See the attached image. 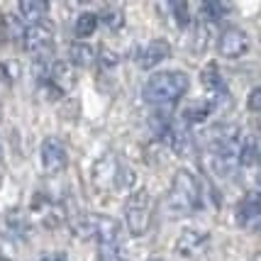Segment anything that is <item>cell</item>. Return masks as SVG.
Masks as SVG:
<instances>
[{
	"instance_id": "603a6c76",
	"label": "cell",
	"mask_w": 261,
	"mask_h": 261,
	"mask_svg": "<svg viewBox=\"0 0 261 261\" xmlns=\"http://www.w3.org/2000/svg\"><path fill=\"white\" fill-rule=\"evenodd\" d=\"M42 261H68L66 254H61V251H54V254H46L42 256Z\"/></svg>"
},
{
	"instance_id": "cb8c5ba5",
	"label": "cell",
	"mask_w": 261,
	"mask_h": 261,
	"mask_svg": "<svg viewBox=\"0 0 261 261\" xmlns=\"http://www.w3.org/2000/svg\"><path fill=\"white\" fill-rule=\"evenodd\" d=\"M249 229H254L256 234H261V217H256V220L251 222V225H249Z\"/></svg>"
},
{
	"instance_id": "2e32d148",
	"label": "cell",
	"mask_w": 261,
	"mask_h": 261,
	"mask_svg": "<svg viewBox=\"0 0 261 261\" xmlns=\"http://www.w3.org/2000/svg\"><path fill=\"white\" fill-rule=\"evenodd\" d=\"M137 181V176H135V171L129 169L127 164H117V171H115V181H113V188L117 191V193H127L132 186H135Z\"/></svg>"
},
{
	"instance_id": "d6986e66",
	"label": "cell",
	"mask_w": 261,
	"mask_h": 261,
	"mask_svg": "<svg viewBox=\"0 0 261 261\" xmlns=\"http://www.w3.org/2000/svg\"><path fill=\"white\" fill-rule=\"evenodd\" d=\"M200 15L207 22H217V20H222L227 15V5L225 3H203L200 5Z\"/></svg>"
},
{
	"instance_id": "30bf717a",
	"label": "cell",
	"mask_w": 261,
	"mask_h": 261,
	"mask_svg": "<svg viewBox=\"0 0 261 261\" xmlns=\"http://www.w3.org/2000/svg\"><path fill=\"white\" fill-rule=\"evenodd\" d=\"M256 217H261V195L259 193L244 195L242 203L237 205V222L242 227H249Z\"/></svg>"
},
{
	"instance_id": "e0dca14e",
	"label": "cell",
	"mask_w": 261,
	"mask_h": 261,
	"mask_svg": "<svg viewBox=\"0 0 261 261\" xmlns=\"http://www.w3.org/2000/svg\"><path fill=\"white\" fill-rule=\"evenodd\" d=\"M100 20L105 22L108 30L117 32V30H122V24H125V12L120 10L117 5H108V8L100 12Z\"/></svg>"
},
{
	"instance_id": "44dd1931",
	"label": "cell",
	"mask_w": 261,
	"mask_h": 261,
	"mask_svg": "<svg viewBox=\"0 0 261 261\" xmlns=\"http://www.w3.org/2000/svg\"><path fill=\"white\" fill-rule=\"evenodd\" d=\"M247 108H249L251 113H261V86L249 93V98H247Z\"/></svg>"
},
{
	"instance_id": "f1b7e54d",
	"label": "cell",
	"mask_w": 261,
	"mask_h": 261,
	"mask_svg": "<svg viewBox=\"0 0 261 261\" xmlns=\"http://www.w3.org/2000/svg\"><path fill=\"white\" fill-rule=\"evenodd\" d=\"M149 261H161V259H149Z\"/></svg>"
},
{
	"instance_id": "9c48e42d",
	"label": "cell",
	"mask_w": 261,
	"mask_h": 261,
	"mask_svg": "<svg viewBox=\"0 0 261 261\" xmlns=\"http://www.w3.org/2000/svg\"><path fill=\"white\" fill-rule=\"evenodd\" d=\"M207 247V234L200 229H183L181 237L176 239V251L181 256H198Z\"/></svg>"
},
{
	"instance_id": "f546056e",
	"label": "cell",
	"mask_w": 261,
	"mask_h": 261,
	"mask_svg": "<svg viewBox=\"0 0 261 261\" xmlns=\"http://www.w3.org/2000/svg\"><path fill=\"white\" fill-rule=\"evenodd\" d=\"M0 34H3V32H0Z\"/></svg>"
},
{
	"instance_id": "8fae6325",
	"label": "cell",
	"mask_w": 261,
	"mask_h": 261,
	"mask_svg": "<svg viewBox=\"0 0 261 261\" xmlns=\"http://www.w3.org/2000/svg\"><path fill=\"white\" fill-rule=\"evenodd\" d=\"M122 237V225L115 217H98V229H95V239L100 244H115Z\"/></svg>"
},
{
	"instance_id": "6da1fadb",
	"label": "cell",
	"mask_w": 261,
	"mask_h": 261,
	"mask_svg": "<svg viewBox=\"0 0 261 261\" xmlns=\"http://www.w3.org/2000/svg\"><path fill=\"white\" fill-rule=\"evenodd\" d=\"M203 205V193H200V183L191 171H176L173 181H171V191L166 198V207L173 217H183L195 213Z\"/></svg>"
},
{
	"instance_id": "277c9868",
	"label": "cell",
	"mask_w": 261,
	"mask_h": 261,
	"mask_svg": "<svg viewBox=\"0 0 261 261\" xmlns=\"http://www.w3.org/2000/svg\"><path fill=\"white\" fill-rule=\"evenodd\" d=\"M22 44L27 51H32L37 61H49L54 54V30L44 22L30 24L22 32Z\"/></svg>"
},
{
	"instance_id": "ac0fdd59",
	"label": "cell",
	"mask_w": 261,
	"mask_h": 261,
	"mask_svg": "<svg viewBox=\"0 0 261 261\" xmlns=\"http://www.w3.org/2000/svg\"><path fill=\"white\" fill-rule=\"evenodd\" d=\"M98 261H127V254L122 251V244H100L98 247Z\"/></svg>"
},
{
	"instance_id": "7402d4cb",
	"label": "cell",
	"mask_w": 261,
	"mask_h": 261,
	"mask_svg": "<svg viewBox=\"0 0 261 261\" xmlns=\"http://www.w3.org/2000/svg\"><path fill=\"white\" fill-rule=\"evenodd\" d=\"M102 64H105V66H115V64H117L115 51H110V49H102Z\"/></svg>"
},
{
	"instance_id": "484cf974",
	"label": "cell",
	"mask_w": 261,
	"mask_h": 261,
	"mask_svg": "<svg viewBox=\"0 0 261 261\" xmlns=\"http://www.w3.org/2000/svg\"><path fill=\"white\" fill-rule=\"evenodd\" d=\"M256 149H259V159H261V135H259V139H256Z\"/></svg>"
},
{
	"instance_id": "4fadbf2b",
	"label": "cell",
	"mask_w": 261,
	"mask_h": 261,
	"mask_svg": "<svg viewBox=\"0 0 261 261\" xmlns=\"http://www.w3.org/2000/svg\"><path fill=\"white\" fill-rule=\"evenodd\" d=\"M98 22H100V15H95V12H81L79 17H76V24H73V34L79 39H88V37L95 34Z\"/></svg>"
},
{
	"instance_id": "3957f363",
	"label": "cell",
	"mask_w": 261,
	"mask_h": 261,
	"mask_svg": "<svg viewBox=\"0 0 261 261\" xmlns=\"http://www.w3.org/2000/svg\"><path fill=\"white\" fill-rule=\"evenodd\" d=\"M125 222L129 234L135 237H142L147 234L149 222H151V195L149 191H135V193L127 198L125 203Z\"/></svg>"
},
{
	"instance_id": "ffe728a7",
	"label": "cell",
	"mask_w": 261,
	"mask_h": 261,
	"mask_svg": "<svg viewBox=\"0 0 261 261\" xmlns=\"http://www.w3.org/2000/svg\"><path fill=\"white\" fill-rule=\"evenodd\" d=\"M169 8L176 12V22L181 24V27H186V24L191 22V5L188 3H171Z\"/></svg>"
},
{
	"instance_id": "7a4b0ae2",
	"label": "cell",
	"mask_w": 261,
	"mask_h": 261,
	"mask_svg": "<svg viewBox=\"0 0 261 261\" xmlns=\"http://www.w3.org/2000/svg\"><path fill=\"white\" fill-rule=\"evenodd\" d=\"M191 81L183 71H161L144 83V100L151 105H173L188 91Z\"/></svg>"
},
{
	"instance_id": "52a82bcc",
	"label": "cell",
	"mask_w": 261,
	"mask_h": 261,
	"mask_svg": "<svg viewBox=\"0 0 261 261\" xmlns=\"http://www.w3.org/2000/svg\"><path fill=\"white\" fill-rule=\"evenodd\" d=\"M39 156H42V166H44V171H49V173H59V171L66 169V164H68L66 147H64L59 139H54V137H49V139L42 142Z\"/></svg>"
},
{
	"instance_id": "5bb4252c",
	"label": "cell",
	"mask_w": 261,
	"mask_h": 261,
	"mask_svg": "<svg viewBox=\"0 0 261 261\" xmlns=\"http://www.w3.org/2000/svg\"><path fill=\"white\" fill-rule=\"evenodd\" d=\"M68 61L71 64H76V66H91L93 61H95V51H93V46L83 44V42H79V44H71L68 46Z\"/></svg>"
},
{
	"instance_id": "ba28073f",
	"label": "cell",
	"mask_w": 261,
	"mask_h": 261,
	"mask_svg": "<svg viewBox=\"0 0 261 261\" xmlns=\"http://www.w3.org/2000/svg\"><path fill=\"white\" fill-rule=\"evenodd\" d=\"M171 57V44L169 42H164V39H151L147 42L144 46H139L135 54V61L139 68H154L156 64H161L164 59Z\"/></svg>"
},
{
	"instance_id": "83f0119b",
	"label": "cell",
	"mask_w": 261,
	"mask_h": 261,
	"mask_svg": "<svg viewBox=\"0 0 261 261\" xmlns=\"http://www.w3.org/2000/svg\"><path fill=\"white\" fill-rule=\"evenodd\" d=\"M0 261H10V259H8V256H0Z\"/></svg>"
},
{
	"instance_id": "7c38bea8",
	"label": "cell",
	"mask_w": 261,
	"mask_h": 261,
	"mask_svg": "<svg viewBox=\"0 0 261 261\" xmlns=\"http://www.w3.org/2000/svg\"><path fill=\"white\" fill-rule=\"evenodd\" d=\"M17 10H20V17H24L30 24H39L42 17L46 15V10H49V3H44V0H24V3L17 5Z\"/></svg>"
},
{
	"instance_id": "d4e9b609",
	"label": "cell",
	"mask_w": 261,
	"mask_h": 261,
	"mask_svg": "<svg viewBox=\"0 0 261 261\" xmlns=\"http://www.w3.org/2000/svg\"><path fill=\"white\" fill-rule=\"evenodd\" d=\"M8 76V66L5 64H0V79H5Z\"/></svg>"
},
{
	"instance_id": "8992f818",
	"label": "cell",
	"mask_w": 261,
	"mask_h": 261,
	"mask_svg": "<svg viewBox=\"0 0 261 261\" xmlns=\"http://www.w3.org/2000/svg\"><path fill=\"white\" fill-rule=\"evenodd\" d=\"M200 83H203L205 93H207V98H210V105H225V102H232L227 83H225V79L220 76V71H217L215 64H210V66L203 68Z\"/></svg>"
},
{
	"instance_id": "9a60e30c",
	"label": "cell",
	"mask_w": 261,
	"mask_h": 261,
	"mask_svg": "<svg viewBox=\"0 0 261 261\" xmlns=\"http://www.w3.org/2000/svg\"><path fill=\"white\" fill-rule=\"evenodd\" d=\"M213 105L205 100H195V102H188L183 108V122H205V117L210 115Z\"/></svg>"
},
{
	"instance_id": "4316f807",
	"label": "cell",
	"mask_w": 261,
	"mask_h": 261,
	"mask_svg": "<svg viewBox=\"0 0 261 261\" xmlns=\"http://www.w3.org/2000/svg\"><path fill=\"white\" fill-rule=\"evenodd\" d=\"M254 261H261V251H259V254H256V256H254Z\"/></svg>"
},
{
	"instance_id": "5b68a950",
	"label": "cell",
	"mask_w": 261,
	"mask_h": 261,
	"mask_svg": "<svg viewBox=\"0 0 261 261\" xmlns=\"http://www.w3.org/2000/svg\"><path fill=\"white\" fill-rule=\"evenodd\" d=\"M247 49H249V37H247L244 30H239V27H225V30H222L220 39H217L220 57L239 59L247 54Z\"/></svg>"
}]
</instances>
